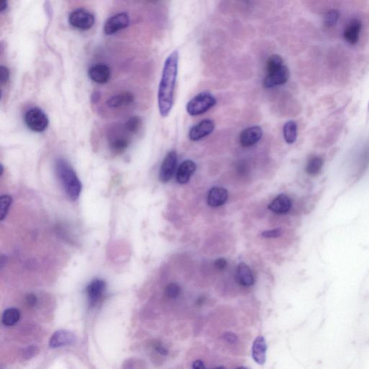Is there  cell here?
Masks as SVG:
<instances>
[{
	"instance_id": "obj_1",
	"label": "cell",
	"mask_w": 369,
	"mask_h": 369,
	"mask_svg": "<svg viewBox=\"0 0 369 369\" xmlns=\"http://www.w3.org/2000/svg\"><path fill=\"white\" fill-rule=\"evenodd\" d=\"M178 63L177 51L172 52L164 61L157 95L159 111L162 117L168 116L173 107Z\"/></svg>"
},
{
	"instance_id": "obj_2",
	"label": "cell",
	"mask_w": 369,
	"mask_h": 369,
	"mask_svg": "<svg viewBox=\"0 0 369 369\" xmlns=\"http://www.w3.org/2000/svg\"><path fill=\"white\" fill-rule=\"evenodd\" d=\"M55 172L67 195L72 200H77L81 194L82 183L72 166L65 159H57Z\"/></svg>"
},
{
	"instance_id": "obj_3",
	"label": "cell",
	"mask_w": 369,
	"mask_h": 369,
	"mask_svg": "<svg viewBox=\"0 0 369 369\" xmlns=\"http://www.w3.org/2000/svg\"><path fill=\"white\" fill-rule=\"evenodd\" d=\"M216 104V99L209 92L198 94L186 105V110L191 116H197L205 113Z\"/></svg>"
},
{
	"instance_id": "obj_4",
	"label": "cell",
	"mask_w": 369,
	"mask_h": 369,
	"mask_svg": "<svg viewBox=\"0 0 369 369\" xmlns=\"http://www.w3.org/2000/svg\"><path fill=\"white\" fill-rule=\"evenodd\" d=\"M24 121L30 130L37 133L44 132L49 124V120L46 113L38 107L27 110L24 115Z\"/></svg>"
},
{
	"instance_id": "obj_5",
	"label": "cell",
	"mask_w": 369,
	"mask_h": 369,
	"mask_svg": "<svg viewBox=\"0 0 369 369\" xmlns=\"http://www.w3.org/2000/svg\"><path fill=\"white\" fill-rule=\"evenodd\" d=\"M68 20L72 27L81 31L90 29L95 22L94 15L82 8L72 11L69 16Z\"/></svg>"
},
{
	"instance_id": "obj_6",
	"label": "cell",
	"mask_w": 369,
	"mask_h": 369,
	"mask_svg": "<svg viewBox=\"0 0 369 369\" xmlns=\"http://www.w3.org/2000/svg\"><path fill=\"white\" fill-rule=\"evenodd\" d=\"M125 127H123L120 132L119 129H113L112 132H109V145L110 149L115 153H122L127 148L130 144V139L129 133H127Z\"/></svg>"
},
{
	"instance_id": "obj_7",
	"label": "cell",
	"mask_w": 369,
	"mask_h": 369,
	"mask_svg": "<svg viewBox=\"0 0 369 369\" xmlns=\"http://www.w3.org/2000/svg\"><path fill=\"white\" fill-rule=\"evenodd\" d=\"M130 17L128 13H119L109 18L104 25V33L106 35H113L117 32L127 28L130 24Z\"/></svg>"
},
{
	"instance_id": "obj_8",
	"label": "cell",
	"mask_w": 369,
	"mask_h": 369,
	"mask_svg": "<svg viewBox=\"0 0 369 369\" xmlns=\"http://www.w3.org/2000/svg\"><path fill=\"white\" fill-rule=\"evenodd\" d=\"M177 164V156L174 151H171L166 155L159 171V179L167 182L172 179L175 172Z\"/></svg>"
},
{
	"instance_id": "obj_9",
	"label": "cell",
	"mask_w": 369,
	"mask_h": 369,
	"mask_svg": "<svg viewBox=\"0 0 369 369\" xmlns=\"http://www.w3.org/2000/svg\"><path fill=\"white\" fill-rule=\"evenodd\" d=\"M215 124L210 119H204L191 129L189 137L193 142H197L213 133Z\"/></svg>"
},
{
	"instance_id": "obj_10",
	"label": "cell",
	"mask_w": 369,
	"mask_h": 369,
	"mask_svg": "<svg viewBox=\"0 0 369 369\" xmlns=\"http://www.w3.org/2000/svg\"><path fill=\"white\" fill-rule=\"evenodd\" d=\"M290 77L289 70L286 65L279 70L268 74L263 80V87L266 89L284 85L288 81Z\"/></svg>"
},
{
	"instance_id": "obj_11",
	"label": "cell",
	"mask_w": 369,
	"mask_h": 369,
	"mask_svg": "<svg viewBox=\"0 0 369 369\" xmlns=\"http://www.w3.org/2000/svg\"><path fill=\"white\" fill-rule=\"evenodd\" d=\"M263 131L261 127L253 126L244 129L239 135V143L244 147L256 145L263 137Z\"/></svg>"
},
{
	"instance_id": "obj_12",
	"label": "cell",
	"mask_w": 369,
	"mask_h": 369,
	"mask_svg": "<svg viewBox=\"0 0 369 369\" xmlns=\"http://www.w3.org/2000/svg\"><path fill=\"white\" fill-rule=\"evenodd\" d=\"M110 75L111 72L110 68L104 64H97L90 67L88 70V76L90 80L100 85L107 83L110 80Z\"/></svg>"
},
{
	"instance_id": "obj_13",
	"label": "cell",
	"mask_w": 369,
	"mask_h": 369,
	"mask_svg": "<svg viewBox=\"0 0 369 369\" xmlns=\"http://www.w3.org/2000/svg\"><path fill=\"white\" fill-rule=\"evenodd\" d=\"M362 29L361 22L358 19L350 21L344 30L343 37L345 41L350 45H355L358 42Z\"/></svg>"
},
{
	"instance_id": "obj_14",
	"label": "cell",
	"mask_w": 369,
	"mask_h": 369,
	"mask_svg": "<svg viewBox=\"0 0 369 369\" xmlns=\"http://www.w3.org/2000/svg\"><path fill=\"white\" fill-rule=\"evenodd\" d=\"M106 288L105 281L101 279H95L92 281L87 287V294L89 301L92 305L98 302L103 296Z\"/></svg>"
},
{
	"instance_id": "obj_15",
	"label": "cell",
	"mask_w": 369,
	"mask_h": 369,
	"mask_svg": "<svg viewBox=\"0 0 369 369\" xmlns=\"http://www.w3.org/2000/svg\"><path fill=\"white\" fill-rule=\"evenodd\" d=\"M75 340L76 338L75 335L71 332L63 330H58L52 335L50 340V346L54 348L66 346L75 343Z\"/></svg>"
},
{
	"instance_id": "obj_16",
	"label": "cell",
	"mask_w": 369,
	"mask_h": 369,
	"mask_svg": "<svg viewBox=\"0 0 369 369\" xmlns=\"http://www.w3.org/2000/svg\"><path fill=\"white\" fill-rule=\"evenodd\" d=\"M267 345L263 336L257 337L252 348V355L255 361L263 365L266 361Z\"/></svg>"
},
{
	"instance_id": "obj_17",
	"label": "cell",
	"mask_w": 369,
	"mask_h": 369,
	"mask_svg": "<svg viewBox=\"0 0 369 369\" xmlns=\"http://www.w3.org/2000/svg\"><path fill=\"white\" fill-rule=\"evenodd\" d=\"M135 98L131 92H122L113 95L107 101V105L110 108H119L128 106L134 103Z\"/></svg>"
},
{
	"instance_id": "obj_18",
	"label": "cell",
	"mask_w": 369,
	"mask_h": 369,
	"mask_svg": "<svg viewBox=\"0 0 369 369\" xmlns=\"http://www.w3.org/2000/svg\"><path fill=\"white\" fill-rule=\"evenodd\" d=\"M228 196L226 189L221 187L212 188L208 195V204L211 207L224 205L227 201Z\"/></svg>"
},
{
	"instance_id": "obj_19",
	"label": "cell",
	"mask_w": 369,
	"mask_h": 369,
	"mask_svg": "<svg viewBox=\"0 0 369 369\" xmlns=\"http://www.w3.org/2000/svg\"><path fill=\"white\" fill-rule=\"evenodd\" d=\"M196 169V164L192 160H186L179 166L176 174V178L179 184H186L189 182L191 175Z\"/></svg>"
},
{
	"instance_id": "obj_20",
	"label": "cell",
	"mask_w": 369,
	"mask_h": 369,
	"mask_svg": "<svg viewBox=\"0 0 369 369\" xmlns=\"http://www.w3.org/2000/svg\"><path fill=\"white\" fill-rule=\"evenodd\" d=\"M291 206L292 204L291 199L287 196L281 194L272 201L268 208L276 214H284L290 211Z\"/></svg>"
},
{
	"instance_id": "obj_21",
	"label": "cell",
	"mask_w": 369,
	"mask_h": 369,
	"mask_svg": "<svg viewBox=\"0 0 369 369\" xmlns=\"http://www.w3.org/2000/svg\"><path fill=\"white\" fill-rule=\"evenodd\" d=\"M236 279L241 286H251L254 283L253 273L245 263H241L238 266L236 272Z\"/></svg>"
},
{
	"instance_id": "obj_22",
	"label": "cell",
	"mask_w": 369,
	"mask_h": 369,
	"mask_svg": "<svg viewBox=\"0 0 369 369\" xmlns=\"http://www.w3.org/2000/svg\"><path fill=\"white\" fill-rule=\"evenodd\" d=\"M283 137L286 143L292 144L297 139V125L293 120H289L285 124L283 129Z\"/></svg>"
},
{
	"instance_id": "obj_23",
	"label": "cell",
	"mask_w": 369,
	"mask_h": 369,
	"mask_svg": "<svg viewBox=\"0 0 369 369\" xmlns=\"http://www.w3.org/2000/svg\"><path fill=\"white\" fill-rule=\"evenodd\" d=\"M21 318V313L16 308H10L6 310L3 315L2 322L6 326H13L18 323Z\"/></svg>"
},
{
	"instance_id": "obj_24",
	"label": "cell",
	"mask_w": 369,
	"mask_h": 369,
	"mask_svg": "<svg viewBox=\"0 0 369 369\" xmlns=\"http://www.w3.org/2000/svg\"><path fill=\"white\" fill-rule=\"evenodd\" d=\"M284 62L282 57L278 54L271 55L268 58L266 62V72L267 75L271 74L272 72L277 71V70L281 69V67L284 66Z\"/></svg>"
},
{
	"instance_id": "obj_25",
	"label": "cell",
	"mask_w": 369,
	"mask_h": 369,
	"mask_svg": "<svg viewBox=\"0 0 369 369\" xmlns=\"http://www.w3.org/2000/svg\"><path fill=\"white\" fill-rule=\"evenodd\" d=\"M323 159L319 157H312L306 164V172L310 175H316L323 168Z\"/></svg>"
},
{
	"instance_id": "obj_26",
	"label": "cell",
	"mask_w": 369,
	"mask_h": 369,
	"mask_svg": "<svg viewBox=\"0 0 369 369\" xmlns=\"http://www.w3.org/2000/svg\"><path fill=\"white\" fill-rule=\"evenodd\" d=\"M142 120L140 117L133 116L126 122L124 124L126 130L129 134H135L142 128Z\"/></svg>"
},
{
	"instance_id": "obj_27",
	"label": "cell",
	"mask_w": 369,
	"mask_h": 369,
	"mask_svg": "<svg viewBox=\"0 0 369 369\" xmlns=\"http://www.w3.org/2000/svg\"><path fill=\"white\" fill-rule=\"evenodd\" d=\"M13 199L11 196L4 195L0 199V219L4 220L5 218L8 215L10 207H11Z\"/></svg>"
},
{
	"instance_id": "obj_28",
	"label": "cell",
	"mask_w": 369,
	"mask_h": 369,
	"mask_svg": "<svg viewBox=\"0 0 369 369\" xmlns=\"http://www.w3.org/2000/svg\"><path fill=\"white\" fill-rule=\"evenodd\" d=\"M340 18V13L336 10H331L328 12L324 20L325 26L328 28H332L337 24Z\"/></svg>"
},
{
	"instance_id": "obj_29",
	"label": "cell",
	"mask_w": 369,
	"mask_h": 369,
	"mask_svg": "<svg viewBox=\"0 0 369 369\" xmlns=\"http://www.w3.org/2000/svg\"><path fill=\"white\" fill-rule=\"evenodd\" d=\"M180 287L176 283H170L167 285V287L164 290L166 296L170 298H175L179 296L180 293Z\"/></svg>"
},
{
	"instance_id": "obj_30",
	"label": "cell",
	"mask_w": 369,
	"mask_h": 369,
	"mask_svg": "<svg viewBox=\"0 0 369 369\" xmlns=\"http://www.w3.org/2000/svg\"><path fill=\"white\" fill-rule=\"evenodd\" d=\"M10 79V70L6 66L0 67V82L1 85H6Z\"/></svg>"
},
{
	"instance_id": "obj_31",
	"label": "cell",
	"mask_w": 369,
	"mask_h": 369,
	"mask_svg": "<svg viewBox=\"0 0 369 369\" xmlns=\"http://www.w3.org/2000/svg\"><path fill=\"white\" fill-rule=\"evenodd\" d=\"M281 234H282V229H275L264 231V232L262 233V235L266 238H275L281 235Z\"/></svg>"
},
{
	"instance_id": "obj_32",
	"label": "cell",
	"mask_w": 369,
	"mask_h": 369,
	"mask_svg": "<svg viewBox=\"0 0 369 369\" xmlns=\"http://www.w3.org/2000/svg\"><path fill=\"white\" fill-rule=\"evenodd\" d=\"M226 264L227 263H226V261L224 258H219V259L216 260L215 263H214L216 268L219 270H224L226 268Z\"/></svg>"
},
{
	"instance_id": "obj_33",
	"label": "cell",
	"mask_w": 369,
	"mask_h": 369,
	"mask_svg": "<svg viewBox=\"0 0 369 369\" xmlns=\"http://www.w3.org/2000/svg\"><path fill=\"white\" fill-rule=\"evenodd\" d=\"M26 301L27 303H28V305H30V306H35L37 302L36 296L33 294L28 295V296H27L26 298Z\"/></svg>"
},
{
	"instance_id": "obj_34",
	"label": "cell",
	"mask_w": 369,
	"mask_h": 369,
	"mask_svg": "<svg viewBox=\"0 0 369 369\" xmlns=\"http://www.w3.org/2000/svg\"><path fill=\"white\" fill-rule=\"evenodd\" d=\"M193 369H206V367L202 360H197L193 364Z\"/></svg>"
},
{
	"instance_id": "obj_35",
	"label": "cell",
	"mask_w": 369,
	"mask_h": 369,
	"mask_svg": "<svg viewBox=\"0 0 369 369\" xmlns=\"http://www.w3.org/2000/svg\"><path fill=\"white\" fill-rule=\"evenodd\" d=\"M225 338L227 341L231 342V343H234V342H235L236 340V337L234 334H226Z\"/></svg>"
},
{
	"instance_id": "obj_36",
	"label": "cell",
	"mask_w": 369,
	"mask_h": 369,
	"mask_svg": "<svg viewBox=\"0 0 369 369\" xmlns=\"http://www.w3.org/2000/svg\"><path fill=\"white\" fill-rule=\"evenodd\" d=\"M8 2L2 0L1 3H0V11H1V13H5L8 10Z\"/></svg>"
},
{
	"instance_id": "obj_37",
	"label": "cell",
	"mask_w": 369,
	"mask_h": 369,
	"mask_svg": "<svg viewBox=\"0 0 369 369\" xmlns=\"http://www.w3.org/2000/svg\"><path fill=\"white\" fill-rule=\"evenodd\" d=\"M100 95L99 92H94L92 95V101L93 102V103H96V102L99 100V98H100Z\"/></svg>"
},
{
	"instance_id": "obj_38",
	"label": "cell",
	"mask_w": 369,
	"mask_h": 369,
	"mask_svg": "<svg viewBox=\"0 0 369 369\" xmlns=\"http://www.w3.org/2000/svg\"><path fill=\"white\" fill-rule=\"evenodd\" d=\"M157 350L159 353L163 354V355H165V354H167V350H166L164 348H162V346H160V345H157Z\"/></svg>"
},
{
	"instance_id": "obj_39",
	"label": "cell",
	"mask_w": 369,
	"mask_h": 369,
	"mask_svg": "<svg viewBox=\"0 0 369 369\" xmlns=\"http://www.w3.org/2000/svg\"><path fill=\"white\" fill-rule=\"evenodd\" d=\"M3 172H4V167H3V164H1V165H0V174L3 175Z\"/></svg>"
},
{
	"instance_id": "obj_40",
	"label": "cell",
	"mask_w": 369,
	"mask_h": 369,
	"mask_svg": "<svg viewBox=\"0 0 369 369\" xmlns=\"http://www.w3.org/2000/svg\"><path fill=\"white\" fill-rule=\"evenodd\" d=\"M237 369H249V368H246V367L241 366V367H239V368H238Z\"/></svg>"
},
{
	"instance_id": "obj_41",
	"label": "cell",
	"mask_w": 369,
	"mask_h": 369,
	"mask_svg": "<svg viewBox=\"0 0 369 369\" xmlns=\"http://www.w3.org/2000/svg\"><path fill=\"white\" fill-rule=\"evenodd\" d=\"M214 369H225V368H224V367L219 366V367H217V368H214Z\"/></svg>"
},
{
	"instance_id": "obj_42",
	"label": "cell",
	"mask_w": 369,
	"mask_h": 369,
	"mask_svg": "<svg viewBox=\"0 0 369 369\" xmlns=\"http://www.w3.org/2000/svg\"><path fill=\"white\" fill-rule=\"evenodd\" d=\"M368 113H369V105H368Z\"/></svg>"
}]
</instances>
